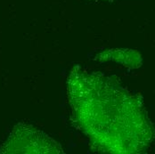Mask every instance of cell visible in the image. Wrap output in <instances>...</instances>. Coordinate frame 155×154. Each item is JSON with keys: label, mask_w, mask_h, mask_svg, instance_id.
I'll return each mask as SVG.
<instances>
[{"label": "cell", "mask_w": 155, "mask_h": 154, "mask_svg": "<svg viewBox=\"0 0 155 154\" xmlns=\"http://www.w3.org/2000/svg\"><path fill=\"white\" fill-rule=\"evenodd\" d=\"M71 103L78 124L104 152H130L143 124L138 109L109 78L77 69L69 77Z\"/></svg>", "instance_id": "6da1fadb"}]
</instances>
